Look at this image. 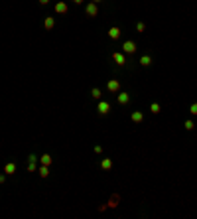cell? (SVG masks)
Segmentation results:
<instances>
[{
	"label": "cell",
	"instance_id": "obj_1",
	"mask_svg": "<svg viewBox=\"0 0 197 219\" xmlns=\"http://www.w3.org/2000/svg\"><path fill=\"white\" fill-rule=\"evenodd\" d=\"M85 14L89 18H97L99 16V4H95V2H89L85 6Z\"/></svg>",
	"mask_w": 197,
	"mask_h": 219
},
{
	"label": "cell",
	"instance_id": "obj_2",
	"mask_svg": "<svg viewBox=\"0 0 197 219\" xmlns=\"http://www.w3.org/2000/svg\"><path fill=\"white\" fill-rule=\"evenodd\" d=\"M134 52H136V42L128 40V42L122 43V53H130V55H132Z\"/></svg>",
	"mask_w": 197,
	"mask_h": 219
},
{
	"label": "cell",
	"instance_id": "obj_3",
	"mask_svg": "<svg viewBox=\"0 0 197 219\" xmlns=\"http://www.w3.org/2000/svg\"><path fill=\"white\" fill-rule=\"evenodd\" d=\"M112 61L116 63V65H126V53H122V52H114L112 53Z\"/></svg>",
	"mask_w": 197,
	"mask_h": 219
},
{
	"label": "cell",
	"instance_id": "obj_4",
	"mask_svg": "<svg viewBox=\"0 0 197 219\" xmlns=\"http://www.w3.org/2000/svg\"><path fill=\"white\" fill-rule=\"evenodd\" d=\"M97 111H99V115H108V111H111V103L108 101H99V105H97Z\"/></svg>",
	"mask_w": 197,
	"mask_h": 219
},
{
	"label": "cell",
	"instance_id": "obj_5",
	"mask_svg": "<svg viewBox=\"0 0 197 219\" xmlns=\"http://www.w3.org/2000/svg\"><path fill=\"white\" fill-rule=\"evenodd\" d=\"M116 101H118L120 105H128V103H130V93L118 91V95H116Z\"/></svg>",
	"mask_w": 197,
	"mask_h": 219
},
{
	"label": "cell",
	"instance_id": "obj_6",
	"mask_svg": "<svg viewBox=\"0 0 197 219\" xmlns=\"http://www.w3.org/2000/svg\"><path fill=\"white\" fill-rule=\"evenodd\" d=\"M107 89L111 93H118L120 91V81H116V79H111V81L107 83Z\"/></svg>",
	"mask_w": 197,
	"mask_h": 219
},
{
	"label": "cell",
	"instance_id": "obj_7",
	"mask_svg": "<svg viewBox=\"0 0 197 219\" xmlns=\"http://www.w3.org/2000/svg\"><path fill=\"white\" fill-rule=\"evenodd\" d=\"M120 34H122V32H120V28H116V26H114V28H111V30H108V38H111V40H118V38H120Z\"/></svg>",
	"mask_w": 197,
	"mask_h": 219
},
{
	"label": "cell",
	"instance_id": "obj_8",
	"mask_svg": "<svg viewBox=\"0 0 197 219\" xmlns=\"http://www.w3.org/2000/svg\"><path fill=\"white\" fill-rule=\"evenodd\" d=\"M4 174H6V176H12V174H16V164H14V162H8V164L4 166Z\"/></svg>",
	"mask_w": 197,
	"mask_h": 219
},
{
	"label": "cell",
	"instance_id": "obj_9",
	"mask_svg": "<svg viewBox=\"0 0 197 219\" xmlns=\"http://www.w3.org/2000/svg\"><path fill=\"white\" fill-rule=\"evenodd\" d=\"M40 162H41V166H52L53 164V158L49 154H41L40 156Z\"/></svg>",
	"mask_w": 197,
	"mask_h": 219
},
{
	"label": "cell",
	"instance_id": "obj_10",
	"mask_svg": "<svg viewBox=\"0 0 197 219\" xmlns=\"http://www.w3.org/2000/svg\"><path fill=\"white\" fill-rule=\"evenodd\" d=\"M130 121H132V122H136V125H138V122H142V121H144V115H142L140 111H134L132 115H130Z\"/></svg>",
	"mask_w": 197,
	"mask_h": 219
},
{
	"label": "cell",
	"instance_id": "obj_11",
	"mask_svg": "<svg viewBox=\"0 0 197 219\" xmlns=\"http://www.w3.org/2000/svg\"><path fill=\"white\" fill-rule=\"evenodd\" d=\"M101 168H103L105 172H108L112 168V160L111 158H103V160H101Z\"/></svg>",
	"mask_w": 197,
	"mask_h": 219
},
{
	"label": "cell",
	"instance_id": "obj_12",
	"mask_svg": "<svg viewBox=\"0 0 197 219\" xmlns=\"http://www.w3.org/2000/svg\"><path fill=\"white\" fill-rule=\"evenodd\" d=\"M67 10L69 8H67V4H65V2H57L55 4V12L57 14H67Z\"/></svg>",
	"mask_w": 197,
	"mask_h": 219
},
{
	"label": "cell",
	"instance_id": "obj_13",
	"mask_svg": "<svg viewBox=\"0 0 197 219\" xmlns=\"http://www.w3.org/2000/svg\"><path fill=\"white\" fill-rule=\"evenodd\" d=\"M53 26H55V20L52 16H47L46 22H43V28H46V30H53Z\"/></svg>",
	"mask_w": 197,
	"mask_h": 219
},
{
	"label": "cell",
	"instance_id": "obj_14",
	"mask_svg": "<svg viewBox=\"0 0 197 219\" xmlns=\"http://www.w3.org/2000/svg\"><path fill=\"white\" fill-rule=\"evenodd\" d=\"M118 201H120V195H118V194H114L112 198H111V201L107 203V205H108V207H116V205H118Z\"/></svg>",
	"mask_w": 197,
	"mask_h": 219
},
{
	"label": "cell",
	"instance_id": "obj_15",
	"mask_svg": "<svg viewBox=\"0 0 197 219\" xmlns=\"http://www.w3.org/2000/svg\"><path fill=\"white\" fill-rule=\"evenodd\" d=\"M91 97H93V99H97V101H101L103 93H101V89H99V87H93V89H91Z\"/></svg>",
	"mask_w": 197,
	"mask_h": 219
},
{
	"label": "cell",
	"instance_id": "obj_16",
	"mask_svg": "<svg viewBox=\"0 0 197 219\" xmlns=\"http://www.w3.org/2000/svg\"><path fill=\"white\" fill-rule=\"evenodd\" d=\"M38 174H40L41 178H47L49 176V166H40L38 168Z\"/></svg>",
	"mask_w": 197,
	"mask_h": 219
},
{
	"label": "cell",
	"instance_id": "obj_17",
	"mask_svg": "<svg viewBox=\"0 0 197 219\" xmlns=\"http://www.w3.org/2000/svg\"><path fill=\"white\" fill-rule=\"evenodd\" d=\"M140 65H144V67L152 65V57H150V55H142V57H140Z\"/></svg>",
	"mask_w": 197,
	"mask_h": 219
},
{
	"label": "cell",
	"instance_id": "obj_18",
	"mask_svg": "<svg viewBox=\"0 0 197 219\" xmlns=\"http://www.w3.org/2000/svg\"><path fill=\"white\" fill-rule=\"evenodd\" d=\"M160 111H162V107H160V103H152V105H150V113H154V115H158Z\"/></svg>",
	"mask_w": 197,
	"mask_h": 219
},
{
	"label": "cell",
	"instance_id": "obj_19",
	"mask_svg": "<svg viewBox=\"0 0 197 219\" xmlns=\"http://www.w3.org/2000/svg\"><path fill=\"white\" fill-rule=\"evenodd\" d=\"M28 172H38V166H36V162H28Z\"/></svg>",
	"mask_w": 197,
	"mask_h": 219
},
{
	"label": "cell",
	"instance_id": "obj_20",
	"mask_svg": "<svg viewBox=\"0 0 197 219\" xmlns=\"http://www.w3.org/2000/svg\"><path fill=\"white\" fill-rule=\"evenodd\" d=\"M183 126H185V130H193V128H195L193 121H185V125H183Z\"/></svg>",
	"mask_w": 197,
	"mask_h": 219
},
{
	"label": "cell",
	"instance_id": "obj_21",
	"mask_svg": "<svg viewBox=\"0 0 197 219\" xmlns=\"http://www.w3.org/2000/svg\"><path fill=\"white\" fill-rule=\"evenodd\" d=\"M146 30V24H144V22H138V24H136V32H144Z\"/></svg>",
	"mask_w": 197,
	"mask_h": 219
},
{
	"label": "cell",
	"instance_id": "obj_22",
	"mask_svg": "<svg viewBox=\"0 0 197 219\" xmlns=\"http://www.w3.org/2000/svg\"><path fill=\"white\" fill-rule=\"evenodd\" d=\"M189 113H191V115H197V103H193L191 107H189Z\"/></svg>",
	"mask_w": 197,
	"mask_h": 219
},
{
	"label": "cell",
	"instance_id": "obj_23",
	"mask_svg": "<svg viewBox=\"0 0 197 219\" xmlns=\"http://www.w3.org/2000/svg\"><path fill=\"white\" fill-rule=\"evenodd\" d=\"M28 162H38V158H36V154H30V156H28Z\"/></svg>",
	"mask_w": 197,
	"mask_h": 219
},
{
	"label": "cell",
	"instance_id": "obj_24",
	"mask_svg": "<svg viewBox=\"0 0 197 219\" xmlns=\"http://www.w3.org/2000/svg\"><path fill=\"white\" fill-rule=\"evenodd\" d=\"M6 182V174H0V184H4Z\"/></svg>",
	"mask_w": 197,
	"mask_h": 219
},
{
	"label": "cell",
	"instance_id": "obj_25",
	"mask_svg": "<svg viewBox=\"0 0 197 219\" xmlns=\"http://www.w3.org/2000/svg\"><path fill=\"white\" fill-rule=\"evenodd\" d=\"M40 4H43V6H46V4H49V0H40Z\"/></svg>",
	"mask_w": 197,
	"mask_h": 219
},
{
	"label": "cell",
	"instance_id": "obj_26",
	"mask_svg": "<svg viewBox=\"0 0 197 219\" xmlns=\"http://www.w3.org/2000/svg\"><path fill=\"white\" fill-rule=\"evenodd\" d=\"M91 2H95V4H101V2H103V0H91Z\"/></svg>",
	"mask_w": 197,
	"mask_h": 219
},
{
	"label": "cell",
	"instance_id": "obj_27",
	"mask_svg": "<svg viewBox=\"0 0 197 219\" xmlns=\"http://www.w3.org/2000/svg\"><path fill=\"white\" fill-rule=\"evenodd\" d=\"M73 2H75V4H83V0H73Z\"/></svg>",
	"mask_w": 197,
	"mask_h": 219
}]
</instances>
